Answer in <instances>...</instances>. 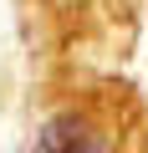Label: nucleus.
I'll return each mask as SVG.
<instances>
[{"label":"nucleus","mask_w":148,"mask_h":153,"mask_svg":"<svg viewBox=\"0 0 148 153\" xmlns=\"http://www.w3.org/2000/svg\"><path fill=\"white\" fill-rule=\"evenodd\" d=\"M31 153H112V138H107V128H102L97 117H87V112H56V117L36 133Z\"/></svg>","instance_id":"obj_1"}]
</instances>
